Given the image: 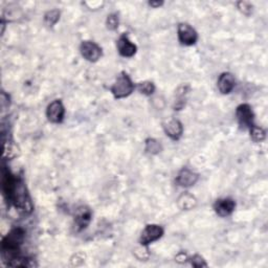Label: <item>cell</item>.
<instances>
[{
    "label": "cell",
    "mask_w": 268,
    "mask_h": 268,
    "mask_svg": "<svg viewBox=\"0 0 268 268\" xmlns=\"http://www.w3.org/2000/svg\"><path fill=\"white\" fill-rule=\"evenodd\" d=\"M3 191L8 201L15 206L19 211L30 214L33 211L31 197L22 179L16 178L10 171L4 170Z\"/></svg>",
    "instance_id": "cell-1"
},
{
    "label": "cell",
    "mask_w": 268,
    "mask_h": 268,
    "mask_svg": "<svg viewBox=\"0 0 268 268\" xmlns=\"http://www.w3.org/2000/svg\"><path fill=\"white\" fill-rule=\"evenodd\" d=\"M25 238V233L20 227L12 230L4 239L2 243L3 257L8 265L16 258L20 257V246L22 245Z\"/></svg>",
    "instance_id": "cell-2"
},
{
    "label": "cell",
    "mask_w": 268,
    "mask_h": 268,
    "mask_svg": "<svg viewBox=\"0 0 268 268\" xmlns=\"http://www.w3.org/2000/svg\"><path fill=\"white\" fill-rule=\"evenodd\" d=\"M134 84L132 82V80L126 73H122L117 78L116 81L111 87V93L113 97L117 100L124 99L129 97L134 90Z\"/></svg>",
    "instance_id": "cell-3"
},
{
    "label": "cell",
    "mask_w": 268,
    "mask_h": 268,
    "mask_svg": "<svg viewBox=\"0 0 268 268\" xmlns=\"http://www.w3.org/2000/svg\"><path fill=\"white\" fill-rule=\"evenodd\" d=\"M236 117L241 129L249 130L254 125V114L252 108L248 104H241L237 107Z\"/></svg>",
    "instance_id": "cell-4"
},
{
    "label": "cell",
    "mask_w": 268,
    "mask_h": 268,
    "mask_svg": "<svg viewBox=\"0 0 268 268\" xmlns=\"http://www.w3.org/2000/svg\"><path fill=\"white\" fill-rule=\"evenodd\" d=\"M164 235V229L160 225L157 224H149L147 225L144 231L142 232L140 242L141 245L148 246L149 244L155 242V241L159 240Z\"/></svg>",
    "instance_id": "cell-5"
},
{
    "label": "cell",
    "mask_w": 268,
    "mask_h": 268,
    "mask_svg": "<svg viewBox=\"0 0 268 268\" xmlns=\"http://www.w3.org/2000/svg\"><path fill=\"white\" fill-rule=\"evenodd\" d=\"M80 51L82 57L89 62L99 61L103 55L102 48L93 41H83L80 45Z\"/></svg>",
    "instance_id": "cell-6"
},
{
    "label": "cell",
    "mask_w": 268,
    "mask_h": 268,
    "mask_svg": "<svg viewBox=\"0 0 268 268\" xmlns=\"http://www.w3.org/2000/svg\"><path fill=\"white\" fill-rule=\"evenodd\" d=\"M65 115V107L61 100L52 101L46 108V117L52 124H60L63 122Z\"/></svg>",
    "instance_id": "cell-7"
},
{
    "label": "cell",
    "mask_w": 268,
    "mask_h": 268,
    "mask_svg": "<svg viewBox=\"0 0 268 268\" xmlns=\"http://www.w3.org/2000/svg\"><path fill=\"white\" fill-rule=\"evenodd\" d=\"M178 40L182 45L191 46L194 45L198 40L197 32L187 23H180L178 25Z\"/></svg>",
    "instance_id": "cell-8"
},
{
    "label": "cell",
    "mask_w": 268,
    "mask_h": 268,
    "mask_svg": "<svg viewBox=\"0 0 268 268\" xmlns=\"http://www.w3.org/2000/svg\"><path fill=\"white\" fill-rule=\"evenodd\" d=\"M92 218V212L87 207H80L76 211L75 215V229L77 232H81L85 230L89 225Z\"/></svg>",
    "instance_id": "cell-9"
},
{
    "label": "cell",
    "mask_w": 268,
    "mask_h": 268,
    "mask_svg": "<svg viewBox=\"0 0 268 268\" xmlns=\"http://www.w3.org/2000/svg\"><path fill=\"white\" fill-rule=\"evenodd\" d=\"M236 209V203L232 198H220L214 204V211L220 217H227L233 214Z\"/></svg>",
    "instance_id": "cell-10"
},
{
    "label": "cell",
    "mask_w": 268,
    "mask_h": 268,
    "mask_svg": "<svg viewBox=\"0 0 268 268\" xmlns=\"http://www.w3.org/2000/svg\"><path fill=\"white\" fill-rule=\"evenodd\" d=\"M116 45H117V50L119 52V55L125 58L133 57L134 55H136L137 50H138L137 45L130 41L128 35L126 34H123L118 38Z\"/></svg>",
    "instance_id": "cell-11"
},
{
    "label": "cell",
    "mask_w": 268,
    "mask_h": 268,
    "mask_svg": "<svg viewBox=\"0 0 268 268\" xmlns=\"http://www.w3.org/2000/svg\"><path fill=\"white\" fill-rule=\"evenodd\" d=\"M199 179V175L195 172L189 170L187 168H183L176 176V183L182 187L193 186Z\"/></svg>",
    "instance_id": "cell-12"
},
{
    "label": "cell",
    "mask_w": 268,
    "mask_h": 268,
    "mask_svg": "<svg viewBox=\"0 0 268 268\" xmlns=\"http://www.w3.org/2000/svg\"><path fill=\"white\" fill-rule=\"evenodd\" d=\"M217 86L222 95H229L236 86V79L231 73H223L220 75Z\"/></svg>",
    "instance_id": "cell-13"
},
{
    "label": "cell",
    "mask_w": 268,
    "mask_h": 268,
    "mask_svg": "<svg viewBox=\"0 0 268 268\" xmlns=\"http://www.w3.org/2000/svg\"><path fill=\"white\" fill-rule=\"evenodd\" d=\"M164 129H165L167 137H169L173 141H178L183 133L182 124L179 122L178 119H175V118L169 120V122L164 126Z\"/></svg>",
    "instance_id": "cell-14"
},
{
    "label": "cell",
    "mask_w": 268,
    "mask_h": 268,
    "mask_svg": "<svg viewBox=\"0 0 268 268\" xmlns=\"http://www.w3.org/2000/svg\"><path fill=\"white\" fill-rule=\"evenodd\" d=\"M177 205L179 209L182 211H190L196 207L197 200L193 195L189 193H184L181 196H179L177 200Z\"/></svg>",
    "instance_id": "cell-15"
},
{
    "label": "cell",
    "mask_w": 268,
    "mask_h": 268,
    "mask_svg": "<svg viewBox=\"0 0 268 268\" xmlns=\"http://www.w3.org/2000/svg\"><path fill=\"white\" fill-rule=\"evenodd\" d=\"M145 150H146L147 153L155 155V154H158L160 151L163 150V147H162V144H160L157 140L148 139V140L146 141Z\"/></svg>",
    "instance_id": "cell-16"
},
{
    "label": "cell",
    "mask_w": 268,
    "mask_h": 268,
    "mask_svg": "<svg viewBox=\"0 0 268 268\" xmlns=\"http://www.w3.org/2000/svg\"><path fill=\"white\" fill-rule=\"evenodd\" d=\"M249 132H250V138H251V140L253 142H256V143H261L266 138V131L263 128L258 127L256 125H253L249 129Z\"/></svg>",
    "instance_id": "cell-17"
},
{
    "label": "cell",
    "mask_w": 268,
    "mask_h": 268,
    "mask_svg": "<svg viewBox=\"0 0 268 268\" xmlns=\"http://www.w3.org/2000/svg\"><path fill=\"white\" fill-rule=\"evenodd\" d=\"M189 90V86H181L177 90V97H176V104H175V110H180L185 104V95Z\"/></svg>",
    "instance_id": "cell-18"
},
{
    "label": "cell",
    "mask_w": 268,
    "mask_h": 268,
    "mask_svg": "<svg viewBox=\"0 0 268 268\" xmlns=\"http://www.w3.org/2000/svg\"><path fill=\"white\" fill-rule=\"evenodd\" d=\"M60 19V12L58 10L48 11L44 15V22L47 26H53Z\"/></svg>",
    "instance_id": "cell-19"
},
{
    "label": "cell",
    "mask_w": 268,
    "mask_h": 268,
    "mask_svg": "<svg viewBox=\"0 0 268 268\" xmlns=\"http://www.w3.org/2000/svg\"><path fill=\"white\" fill-rule=\"evenodd\" d=\"M138 90L145 96H151L155 91V85L150 81H144L138 85Z\"/></svg>",
    "instance_id": "cell-20"
},
{
    "label": "cell",
    "mask_w": 268,
    "mask_h": 268,
    "mask_svg": "<svg viewBox=\"0 0 268 268\" xmlns=\"http://www.w3.org/2000/svg\"><path fill=\"white\" fill-rule=\"evenodd\" d=\"M107 29L110 31H115L118 28V16L117 14H110L106 21Z\"/></svg>",
    "instance_id": "cell-21"
},
{
    "label": "cell",
    "mask_w": 268,
    "mask_h": 268,
    "mask_svg": "<svg viewBox=\"0 0 268 268\" xmlns=\"http://www.w3.org/2000/svg\"><path fill=\"white\" fill-rule=\"evenodd\" d=\"M134 254H136V257L143 261V260H147L149 258V250L147 248V246L142 245L140 248H137L136 251H134Z\"/></svg>",
    "instance_id": "cell-22"
},
{
    "label": "cell",
    "mask_w": 268,
    "mask_h": 268,
    "mask_svg": "<svg viewBox=\"0 0 268 268\" xmlns=\"http://www.w3.org/2000/svg\"><path fill=\"white\" fill-rule=\"evenodd\" d=\"M191 264L194 267H207L208 266L206 260L201 256H199V254H195V256L191 258Z\"/></svg>",
    "instance_id": "cell-23"
},
{
    "label": "cell",
    "mask_w": 268,
    "mask_h": 268,
    "mask_svg": "<svg viewBox=\"0 0 268 268\" xmlns=\"http://www.w3.org/2000/svg\"><path fill=\"white\" fill-rule=\"evenodd\" d=\"M238 9L241 12H242L244 15H247V16L252 12V6L249 3H246V2L238 3Z\"/></svg>",
    "instance_id": "cell-24"
},
{
    "label": "cell",
    "mask_w": 268,
    "mask_h": 268,
    "mask_svg": "<svg viewBox=\"0 0 268 268\" xmlns=\"http://www.w3.org/2000/svg\"><path fill=\"white\" fill-rule=\"evenodd\" d=\"M186 259H187V258H186V254L183 253V252L178 253V254H177V257H176V261H177V262H180V263L185 262Z\"/></svg>",
    "instance_id": "cell-25"
},
{
    "label": "cell",
    "mask_w": 268,
    "mask_h": 268,
    "mask_svg": "<svg viewBox=\"0 0 268 268\" xmlns=\"http://www.w3.org/2000/svg\"><path fill=\"white\" fill-rule=\"evenodd\" d=\"M164 3L163 2H150L149 3V6L150 7H153V8H158L160 6H163Z\"/></svg>",
    "instance_id": "cell-26"
}]
</instances>
